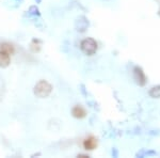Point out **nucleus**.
Here are the masks:
<instances>
[{
    "instance_id": "obj_1",
    "label": "nucleus",
    "mask_w": 160,
    "mask_h": 158,
    "mask_svg": "<svg viewBox=\"0 0 160 158\" xmlns=\"http://www.w3.org/2000/svg\"><path fill=\"white\" fill-rule=\"evenodd\" d=\"M52 90H54V88H52L51 84H49L45 79H41L34 84L33 94L39 98H47L51 94Z\"/></svg>"
},
{
    "instance_id": "obj_2",
    "label": "nucleus",
    "mask_w": 160,
    "mask_h": 158,
    "mask_svg": "<svg viewBox=\"0 0 160 158\" xmlns=\"http://www.w3.org/2000/svg\"><path fill=\"white\" fill-rule=\"evenodd\" d=\"M80 49L86 56H93L98 49V44L93 37H86L80 43Z\"/></svg>"
},
{
    "instance_id": "obj_3",
    "label": "nucleus",
    "mask_w": 160,
    "mask_h": 158,
    "mask_svg": "<svg viewBox=\"0 0 160 158\" xmlns=\"http://www.w3.org/2000/svg\"><path fill=\"white\" fill-rule=\"evenodd\" d=\"M132 78H134V82L138 84L139 87H144L147 82V78L144 71L142 69L141 66H136L132 69Z\"/></svg>"
},
{
    "instance_id": "obj_4",
    "label": "nucleus",
    "mask_w": 160,
    "mask_h": 158,
    "mask_svg": "<svg viewBox=\"0 0 160 158\" xmlns=\"http://www.w3.org/2000/svg\"><path fill=\"white\" fill-rule=\"evenodd\" d=\"M90 27V21L84 15H79L74 22V28L79 33H84Z\"/></svg>"
},
{
    "instance_id": "obj_5",
    "label": "nucleus",
    "mask_w": 160,
    "mask_h": 158,
    "mask_svg": "<svg viewBox=\"0 0 160 158\" xmlns=\"http://www.w3.org/2000/svg\"><path fill=\"white\" fill-rule=\"evenodd\" d=\"M82 145H83L86 151H94L97 147V145H98V140H97V138H95L93 136L87 137L86 139L83 140Z\"/></svg>"
},
{
    "instance_id": "obj_6",
    "label": "nucleus",
    "mask_w": 160,
    "mask_h": 158,
    "mask_svg": "<svg viewBox=\"0 0 160 158\" xmlns=\"http://www.w3.org/2000/svg\"><path fill=\"white\" fill-rule=\"evenodd\" d=\"M72 115L75 117V119H84L87 117V110L84 109V107L82 105H75V106L72 108Z\"/></svg>"
},
{
    "instance_id": "obj_7",
    "label": "nucleus",
    "mask_w": 160,
    "mask_h": 158,
    "mask_svg": "<svg viewBox=\"0 0 160 158\" xmlns=\"http://www.w3.org/2000/svg\"><path fill=\"white\" fill-rule=\"evenodd\" d=\"M11 64V55L4 50H0V67L7 69Z\"/></svg>"
},
{
    "instance_id": "obj_8",
    "label": "nucleus",
    "mask_w": 160,
    "mask_h": 158,
    "mask_svg": "<svg viewBox=\"0 0 160 158\" xmlns=\"http://www.w3.org/2000/svg\"><path fill=\"white\" fill-rule=\"evenodd\" d=\"M28 16L29 17H34V18H37V17H41V11H40L39 7L36 4H33V6H30L28 11Z\"/></svg>"
},
{
    "instance_id": "obj_9",
    "label": "nucleus",
    "mask_w": 160,
    "mask_h": 158,
    "mask_svg": "<svg viewBox=\"0 0 160 158\" xmlns=\"http://www.w3.org/2000/svg\"><path fill=\"white\" fill-rule=\"evenodd\" d=\"M0 50H4L7 52H9L10 55H14L15 54V47L9 42H3V43L0 44Z\"/></svg>"
},
{
    "instance_id": "obj_10",
    "label": "nucleus",
    "mask_w": 160,
    "mask_h": 158,
    "mask_svg": "<svg viewBox=\"0 0 160 158\" xmlns=\"http://www.w3.org/2000/svg\"><path fill=\"white\" fill-rule=\"evenodd\" d=\"M148 94H149V96H151L152 98L159 99L160 98V84L151 88V90L148 91Z\"/></svg>"
},
{
    "instance_id": "obj_11",
    "label": "nucleus",
    "mask_w": 160,
    "mask_h": 158,
    "mask_svg": "<svg viewBox=\"0 0 160 158\" xmlns=\"http://www.w3.org/2000/svg\"><path fill=\"white\" fill-rule=\"evenodd\" d=\"M30 49H31L33 52H39L41 50V44H36L31 42V45H30Z\"/></svg>"
},
{
    "instance_id": "obj_12",
    "label": "nucleus",
    "mask_w": 160,
    "mask_h": 158,
    "mask_svg": "<svg viewBox=\"0 0 160 158\" xmlns=\"http://www.w3.org/2000/svg\"><path fill=\"white\" fill-rule=\"evenodd\" d=\"M80 88V92H81V94L83 95L84 97H87V90H86V86H84L83 84H81L79 86Z\"/></svg>"
},
{
    "instance_id": "obj_13",
    "label": "nucleus",
    "mask_w": 160,
    "mask_h": 158,
    "mask_svg": "<svg viewBox=\"0 0 160 158\" xmlns=\"http://www.w3.org/2000/svg\"><path fill=\"white\" fill-rule=\"evenodd\" d=\"M111 154H112V156H113V157H119V151H117L116 147H113V149H112Z\"/></svg>"
},
{
    "instance_id": "obj_14",
    "label": "nucleus",
    "mask_w": 160,
    "mask_h": 158,
    "mask_svg": "<svg viewBox=\"0 0 160 158\" xmlns=\"http://www.w3.org/2000/svg\"><path fill=\"white\" fill-rule=\"evenodd\" d=\"M77 157H79V158H89L90 156L87 154H81V153H80V154L77 155Z\"/></svg>"
},
{
    "instance_id": "obj_15",
    "label": "nucleus",
    "mask_w": 160,
    "mask_h": 158,
    "mask_svg": "<svg viewBox=\"0 0 160 158\" xmlns=\"http://www.w3.org/2000/svg\"><path fill=\"white\" fill-rule=\"evenodd\" d=\"M41 153H35V154H33V155H31V157H35V156H41Z\"/></svg>"
},
{
    "instance_id": "obj_16",
    "label": "nucleus",
    "mask_w": 160,
    "mask_h": 158,
    "mask_svg": "<svg viewBox=\"0 0 160 158\" xmlns=\"http://www.w3.org/2000/svg\"><path fill=\"white\" fill-rule=\"evenodd\" d=\"M34 2H35L36 4H40V3H42V1H43V0H33Z\"/></svg>"
},
{
    "instance_id": "obj_17",
    "label": "nucleus",
    "mask_w": 160,
    "mask_h": 158,
    "mask_svg": "<svg viewBox=\"0 0 160 158\" xmlns=\"http://www.w3.org/2000/svg\"><path fill=\"white\" fill-rule=\"evenodd\" d=\"M14 1H17V2H19V1H22V0H14Z\"/></svg>"
},
{
    "instance_id": "obj_18",
    "label": "nucleus",
    "mask_w": 160,
    "mask_h": 158,
    "mask_svg": "<svg viewBox=\"0 0 160 158\" xmlns=\"http://www.w3.org/2000/svg\"><path fill=\"white\" fill-rule=\"evenodd\" d=\"M158 15H159V16H160V9H159V11H158Z\"/></svg>"
}]
</instances>
